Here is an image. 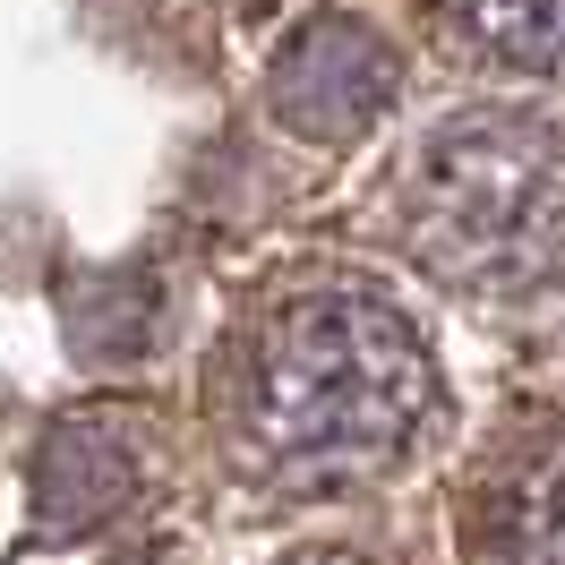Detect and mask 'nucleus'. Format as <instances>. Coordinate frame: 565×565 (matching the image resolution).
<instances>
[{
	"mask_svg": "<svg viewBox=\"0 0 565 565\" xmlns=\"http://www.w3.org/2000/svg\"><path fill=\"white\" fill-rule=\"evenodd\" d=\"M282 565H369V557H352V548H309V557H282Z\"/></svg>",
	"mask_w": 565,
	"mask_h": 565,
	"instance_id": "obj_7",
	"label": "nucleus"
},
{
	"mask_svg": "<svg viewBox=\"0 0 565 565\" xmlns=\"http://www.w3.org/2000/svg\"><path fill=\"white\" fill-rule=\"evenodd\" d=\"M412 9L471 70H505V77L565 70V0H412Z\"/></svg>",
	"mask_w": 565,
	"mask_h": 565,
	"instance_id": "obj_6",
	"label": "nucleus"
},
{
	"mask_svg": "<svg viewBox=\"0 0 565 565\" xmlns=\"http://www.w3.org/2000/svg\"><path fill=\"white\" fill-rule=\"evenodd\" d=\"M386 241L462 300L565 282V120L523 104L437 120L386 172Z\"/></svg>",
	"mask_w": 565,
	"mask_h": 565,
	"instance_id": "obj_2",
	"label": "nucleus"
},
{
	"mask_svg": "<svg viewBox=\"0 0 565 565\" xmlns=\"http://www.w3.org/2000/svg\"><path fill=\"white\" fill-rule=\"evenodd\" d=\"M120 565H180V557H120Z\"/></svg>",
	"mask_w": 565,
	"mask_h": 565,
	"instance_id": "obj_8",
	"label": "nucleus"
},
{
	"mask_svg": "<svg viewBox=\"0 0 565 565\" xmlns=\"http://www.w3.org/2000/svg\"><path fill=\"white\" fill-rule=\"evenodd\" d=\"M394 95H403V52L343 9L291 26V43L275 52V77H266L275 120L309 146H352L360 129H377L394 111Z\"/></svg>",
	"mask_w": 565,
	"mask_h": 565,
	"instance_id": "obj_4",
	"label": "nucleus"
},
{
	"mask_svg": "<svg viewBox=\"0 0 565 565\" xmlns=\"http://www.w3.org/2000/svg\"><path fill=\"white\" fill-rule=\"evenodd\" d=\"M462 565H565V412H514L455 480Z\"/></svg>",
	"mask_w": 565,
	"mask_h": 565,
	"instance_id": "obj_3",
	"label": "nucleus"
},
{
	"mask_svg": "<svg viewBox=\"0 0 565 565\" xmlns=\"http://www.w3.org/2000/svg\"><path fill=\"white\" fill-rule=\"evenodd\" d=\"M446 412V369L377 275L300 257L248 282L206 352V420L232 480L343 497L394 480Z\"/></svg>",
	"mask_w": 565,
	"mask_h": 565,
	"instance_id": "obj_1",
	"label": "nucleus"
},
{
	"mask_svg": "<svg viewBox=\"0 0 565 565\" xmlns=\"http://www.w3.org/2000/svg\"><path fill=\"white\" fill-rule=\"evenodd\" d=\"M138 446L111 420H61L35 455V531L43 540H77L104 531L129 497H138Z\"/></svg>",
	"mask_w": 565,
	"mask_h": 565,
	"instance_id": "obj_5",
	"label": "nucleus"
}]
</instances>
